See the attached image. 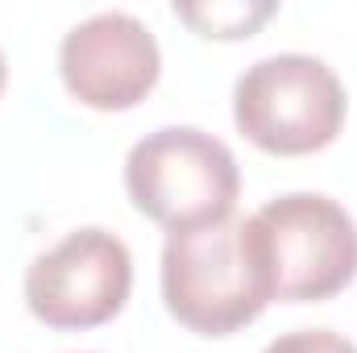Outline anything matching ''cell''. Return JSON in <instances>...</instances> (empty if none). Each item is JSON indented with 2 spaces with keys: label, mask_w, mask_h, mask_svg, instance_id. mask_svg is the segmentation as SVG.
Listing matches in <instances>:
<instances>
[{
  "label": "cell",
  "mask_w": 357,
  "mask_h": 353,
  "mask_svg": "<svg viewBox=\"0 0 357 353\" xmlns=\"http://www.w3.org/2000/svg\"><path fill=\"white\" fill-rule=\"evenodd\" d=\"M262 353H357V345L333 329H295V333L270 341Z\"/></svg>",
  "instance_id": "obj_8"
},
{
  "label": "cell",
  "mask_w": 357,
  "mask_h": 353,
  "mask_svg": "<svg viewBox=\"0 0 357 353\" xmlns=\"http://www.w3.org/2000/svg\"><path fill=\"white\" fill-rule=\"evenodd\" d=\"M175 13L183 21H191L204 38H245L254 25H262L274 4L270 0H233V4H175Z\"/></svg>",
  "instance_id": "obj_7"
},
{
  "label": "cell",
  "mask_w": 357,
  "mask_h": 353,
  "mask_svg": "<svg viewBox=\"0 0 357 353\" xmlns=\"http://www.w3.org/2000/svg\"><path fill=\"white\" fill-rule=\"evenodd\" d=\"M125 191L142 216L167 233H187L233 216L241 171L220 137L195 125H162L133 142L125 158Z\"/></svg>",
  "instance_id": "obj_2"
},
{
  "label": "cell",
  "mask_w": 357,
  "mask_h": 353,
  "mask_svg": "<svg viewBox=\"0 0 357 353\" xmlns=\"http://www.w3.org/2000/svg\"><path fill=\"white\" fill-rule=\"evenodd\" d=\"M162 299L178 324L204 337H229L258 320L274 299V283L254 220L225 216L204 229L167 233Z\"/></svg>",
  "instance_id": "obj_1"
},
{
  "label": "cell",
  "mask_w": 357,
  "mask_h": 353,
  "mask_svg": "<svg viewBox=\"0 0 357 353\" xmlns=\"http://www.w3.org/2000/svg\"><path fill=\"white\" fill-rule=\"evenodd\" d=\"M250 220L266 254L274 299H328L354 283L357 225L333 195L287 191Z\"/></svg>",
  "instance_id": "obj_4"
},
{
  "label": "cell",
  "mask_w": 357,
  "mask_h": 353,
  "mask_svg": "<svg viewBox=\"0 0 357 353\" xmlns=\"http://www.w3.org/2000/svg\"><path fill=\"white\" fill-rule=\"evenodd\" d=\"M59 71L79 104L121 112L146 100V91L158 84L162 50L142 17L125 8H100L63 33Z\"/></svg>",
  "instance_id": "obj_6"
},
{
  "label": "cell",
  "mask_w": 357,
  "mask_h": 353,
  "mask_svg": "<svg viewBox=\"0 0 357 353\" xmlns=\"http://www.w3.org/2000/svg\"><path fill=\"white\" fill-rule=\"evenodd\" d=\"M4 80H8V67H4V54H0V91H4Z\"/></svg>",
  "instance_id": "obj_9"
},
{
  "label": "cell",
  "mask_w": 357,
  "mask_h": 353,
  "mask_svg": "<svg viewBox=\"0 0 357 353\" xmlns=\"http://www.w3.org/2000/svg\"><path fill=\"white\" fill-rule=\"evenodd\" d=\"M345 84L337 71L299 50L266 54L233 84V121L266 154L324 150L345 125Z\"/></svg>",
  "instance_id": "obj_3"
},
{
  "label": "cell",
  "mask_w": 357,
  "mask_h": 353,
  "mask_svg": "<svg viewBox=\"0 0 357 353\" xmlns=\"http://www.w3.org/2000/svg\"><path fill=\"white\" fill-rule=\"evenodd\" d=\"M129 287H133L129 246L100 225L67 233L25 270V303L50 329L108 324L125 308Z\"/></svg>",
  "instance_id": "obj_5"
}]
</instances>
